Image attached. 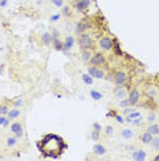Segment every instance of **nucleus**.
Listing matches in <instances>:
<instances>
[{"label":"nucleus","mask_w":159,"mask_h":161,"mask_svg":"<svg viewBox=\"0 0 159 161\" xmlns=\"http://www.w3.org/2000/svg\"><path fill=\"white\" fill-rule=\"evenodd\" d=\"M37 147L44 156L49 157H58L63 153V150L66 149V143L63 142V139L58 135H47L41 142L37 143Z\"/></svg>","instance_id":"obj_1"},{"label":"nucleus","mask_w":159,"mask_h":161,"mask_svg":"<svg viewBox=\"0 0 159 161\" xmlns=\"http://www.w3.org/2000/svg\"><path fill=\"white\" fill-rule=\"evenodd\" d=\"M78 44L81 50H92L93 46H95V42H93L91 35L81 33V35H78Z\"/></svg>","instance_id":"obj_2"},{"label":"nucleus","mask_w":159,"mask_h":161,"mask_svg":"<svg viewBox=\"0 0 159 161\" xmlns=\"http://www.w3.org/2000/svg\"><path fill=\"white\" fill-rule=\"evenodd\" d=\"M97 46H99V48H102L103 51H111L114 47V40L111 37H108V36H103V37L99 39Z\"/></svg>","instance_id":"obj_3"},{"label":"nucleus","mask_w":159,"mask_h":161,"mask_svg":"<svg viewBox=\"0 0 159 161\" xmlns=\"http://www.w3.org/2000/svg\"><path fill=\"white\" fill-rule=\"evenodd\" d=\"M113 80H114V83L117 84L118 87H122V86H125V84H126L128 75H126L124 70H117L114 73V76H113Z\"/></svg>","instance_id":"obj_4"},{"label":"nucleus","mask_w":159,"mask_h":161,"mask_svg":"<svg viewBox=\"0 0 159 161\" xmlns=\"http://www.w3.org/2000/svg\"><path fill=\"white\" fill-rule=\"evenodd\" d=\"M89 64L93 65V66H103L106 65V57L103 55L102 53H95L89 61Z\"/></svg>","instance_id":"obj_5"},{"label":"nucleus","mask_w":159,"mask_h":161,"mask_svg":"<svg viewBox=\"0 0 159 161\" xmlns=\"http://www.w3.org/2000/svg\"><path fill=\"white\" fill-rule=\"evenodd\" d=\"M128 101H129V103H131V106H135V105L139 103V102H140V92H139V90L133 88V90L129 91Z\"/></svg>","instance_id":"obj_6"},{"label":"nucleus","mask_w":159,"mask_h":161,"mask_svg":"<svg viewBox=\"0 0 159 161\" xmlns=\"http://www.w3.org/2000/svg\"><path fill=\"white\" fill-rule=\"evenodd\" d=\"M88 73L92 76L93 79H103L104 77V70L103 69H100V66H88Z\"/></svg>","instance_id":"obj_7"},{"label":"nucleus","mask_w":159,"mask_h":161,"mask_svg":"<svg viewBox=\"0 0 159 161\" xmlns=\"http://www.w3.org/2000/svg\"><path fill=\"white\" fill-rule=\"evenodd\" d=\"M10 128H11V132L15 135L17 138H22L23 136V128H22V124L21 123L14 121V123H11Z\"/></svg>","instance_id":"obj_8"},{"label":"nucleus","mask_w":159,"mask_h":161,"mask_svg":"<svg viewBox=\"0 0 159 161\" xmlns=\"http://www.w3.org/2000/svg\"><path fill=\"white\" fill-rule=\"evenodd\" d=\"M89 4H91V0H77L74 7L77 11H85V10L89 7Z\"/></svg>","instance_id":"obj_9"},{"label":"nucleus","mask_w":159,"mask_h":161,"mask_svg":"<svg viewBox=\"0 0 159 161\" xmlns=\"http://www.w3.org/2000/svg\"><path fill=\"white\" fill-rule=\"evenodd\" d=\"M132 158L135 161H144L147 158V153L144 152V150H141V149L135 150V152L132 153Z\"/></svg>","instance_id":"obj_10"},{"label":"nucleus","mask_w":159,"mask_h":161,"mask_svg":"<svg viewBox=\"0 0 159 161\" xmlns=\"http://www.w3.org/2000/svg\"><path fill=\"white\" fill-rule=\"evenodd\" d=\"M74 42H75V40H74L73 36H67V37L63 40V48H62L63 53H67V51L74 46Z\"/></svg>","instance_id":"obj_11"},{"label":"nucleus","mask_w":159,"mask_h":161,"mask_svg":"<svg viewBox=\"0 0 159 161\" xmlns=\"http://www.w3.org/2000/svg\"><path fill=\"white\" fill-rule=\"evenodd\" d=\"M88 28H89V25L85 22V21H80V22L75 25V29H74V32L77 35H81V33H84L85 31H88Z\"/></svg>","instance_id":"obj_12"},{"label":"nucleus","mask_w":159,"mask_h":161,"mask_svg":"<svg viewBox=\"0 0 159 161\" xmlns=\"http://www.w3.org/2000/svg\"><path fill=\"white\" fill-rule=\"evenodd\" d=\"M41 42H43V44H45V46L52 44V42H54L52 33H49V32H44L43 36H41Z\"/></svg>","instance_id":"obj_13"},{"label":"nucleus","mask_w":159,"mask_h":161,"mask_svg":"<svg viewBox=\"0 0 159 161\" xmlns=\"http://www.w3.org/2000/svg\"><path fill=\"white\" fill-rule=\"evenodd\" d=\"M152 138H154V135L151 134L150 131H146V132L141 134V136H140V141H141L143 143H146V145H150L151 141H152Z\"/></svg>","instance_id":"obj_14"},{"label":"nucleus","mask_w":159,"mask_h":161,"mask_svg":"<svg viewBox=\"0 0 159 161\" xmlns=\"http://www.w3.org/2000/svg\"><path fill=\"white\" fill-rule=\"evenodd\" d=\"M115 97L118 98V99H124V98L128 97V91H126L125 86L122 87H118L117 90H115Z\"/></svg>","instance_id":"obj_15"},{"label":"nucleus","mask_w":159,"mask_h":161,"mask_svg":"<svg viewBox=\"0 0 159 161\" xmlns=\"http://www.w3.org/2000/svg\"><path fill=\"white\" fill-rule=\"evenodd\" d=\"M92 152L95 153V154H97V156H103V154H106V147H104L102 143H96L95 146H93Z\"/></svg>","instance_id":"obj_16"},{"label":"nucleus","mask_w":159,"mask_h":161,"mask_svg":"<svg viewBox=\"0 0 159 161\" xmlns=\"http://www.w3.org/2000/svg\"><path fill=\"white\" fill-rule=\"evenodd\" d=\"M19 114H21L19 109H18V108H13L11 110H8V113H7V117H8V119L13 121L14 119H18V117H19Z\"/></svg>","instance_id":"obj_17"},{"label":"nucleus","mask_w":159,"mask_h":161,"mask_svg":"<svg viewBox=\"0 0 159 161\" xmlns=\"http://www.w3.org/2000/svg\"><path fill=\"white\" fill-rule=\"evenodd\" d=\"M81 58H82V61H84V62H89V61H91V58H92L91 50H82Z\"/></svg>","instance_id":"obj_18"},{"label":"nucleus","mask_w":159,"mask_h":161,"mask_svg":"<svg viewBox=\"0 0 159 161\" xmlns=\"http://www.w3.org/2000/svg\"><path fill=\"white\" fill-rule=\"evenodd\" d=\"M81 79H82V81H84L86 86H92V83H93V77L89 73H84V75L81 76Z\"/></svg>","instance_id":"obj_19"},{"label":"nucleus","mask_w":159,"mask_h":161,"mask_svg":"<svg viewBox=\"0 0 159 161\" xmlns=\"http://www.w3.org/2000/svg\"><path fill=\"white\" fill-rule=\"evenodd\" d=\"M121 135L124 139H131V138H133V131L129 130V128H124V130L121 131Z\"/></svg>","instance_id":"obj_20"},{"label":"nucleus","mask_w":159,"mask_h":161,"mask_svg":"<svg viewBox=\"0 0 159 161\" xmlns=\"http://www.w3.org/2000/svg\"><path fill=\"white\" fill-rule=\"evenodd\" d=\"M89 95H91V98L92 99H95V101H99V99H102L103 98V94L99 92V91H96V90H91L89 91Z\"/></svg>","instance_id":"obj_21"},{"label":"nucleus","mask_w":159,"mask_h":161,"mask_svg":"<svg viewBox=\"0 0 159 161\" xmlns=\"http://www.w3.org/2000/svg\"><path fill=\"white\" fill-rule=\"evenodd\" d=\"M147 131H150L152 135H159V125L155 123H151V125L147 128Z\"/></svg>","instance_id":"obj_22"},{"label":"nucleus","mask_w":159,"mask_h":161,"mask_svg":"<svg viewBox=\"0 0 159 161\" xmlns=\"http://www.w3.org/2000/svg\"><path fill=\"white\" fill-rule=\"evenodd\" d=\"M52 46H54V48H55L56 51H62V48H63V42H60L59 39H54Z\"/></svg>","instance_id":"obj_23"},{"label":"nucleus","mask_w":159,"mask_h":161,"mask_svg":"<svg viewBox=\"0 0 159 161\" xmlns=\"http://www.w3.org/2000/svg\"><path fill=\"white\" fill-rule=\"evenodd\" d=\"M17 141H18V138L15 136V135H14V136H10V138H7V146H8V147H14V146L17 145Z\"/></svg>","instance_id":"obj_24"},{"label":"nucleus","mask_w":159,"mask_h":161,"mask_svg":"<svg viewBox=\"0 0 159 161\" xmlns=\"http://www.w3.org/2000/svg\"><path fill=\"white\" fill-rule=\"evenodd\" d=\"M10 123H11V120L7 116H0V125L2 127H8Z\"/></svg>","instance_id":"obj_25"},{"label":"nucleus","mask_w":159,"mask_h":161,"mask_svg":"<svg viewBox=\"0 0 159 161\" xmlns=\"http://www.w3.org/2000/svg\"><path fill=\"white\" fill-rule=\"evenodd\" d=\"M150 145H152V147L158 152V150H159V138H158V135H155V136L152 138V141H151Z\"/></svg>","instance_id":"obj_26"},{"label":"nucleus","mask_w":159,"mask_h":161,"mask_svg":"<svg viewBox=\"0 0 159 161\" xmlns=\"http://www.w3.org/2000/svg\"><path fill=\"white\" fill-rule=\"evenodd\" d=\"M8 113V108L6 105H0V116H7Z\"/></svg>","instance_id":"obj_27"},{"label":"nucleus","mask_w":159,"mask_h":161,"mask_svg":"<svg viewBox=\"0 0 159 161\" xmlns=\"http://www.w3.org/2000/svg\"><path fill=\"white\" fill-rule=\"evenodd\" d=\"M62 15H64V17L70 15V7L69 6H63L62 7Z\"/></svg>","instance_id":"obj_28"},{"label":"nucleus","mask_w":159,"mask_h":161,"mask_svg":"<svg viewBox=\"0 0 159 161\" xmlns=\"http://www.w3.org/2000/svg\"><path fill=\"white\" fill-rule=\"evenodd\" d=\"M91 139H92V141H99V131L93 130L91 132Z\"/></svg>","instance_id":"obj_29"},{"label":"nucleus","mask_w":159,"mask_h":161,"mask_svg":"<svg viewBox=\"0 0 159 161\" xmlns=\"http://www.w3.org/2000/svg\"><path fill=\"white\" fill-rule=\"evenodd\" d=\"M119 105H121V108H124V109H126L128 106H131V103H129V101H128V98H126V99H125V98H124V99H121V103H119Z\"/></svg>","instance_id":"obj_30"},{"label":"nucleus","mask_w":159,"mask_h":161,"mask_svg":"<svg viewBox=\"0 0 159 161\" xmlns=\"http://www.w3.org/2000/svg\"><path fill=\"white\" fill-rule=\"evenodd\" d=\"M23 105H25L23 99H17V101H14V108H21V106H23Z\"/></svg>","instance_id":"obj_31"},{"label":"nucleus","mask_w":159,"mask_h":161,"mask_svg":"<svg viewBox=\"0 0 159 161\" xmlns=\"http://www.w3.org/2000/svg\"><path fill=\"white\" fill-rule=\"evenodd\" d=\"M155 119H156V114H155V113H150V114H148V117H147V120H148L150 123H154Z\"/></svg>","instance_id":"obj_32"},{"label":"nucleus","mask_w":159,"mask_h":161,"mask_svg":"<svg viewBox=\"0 0 159 161\" xmlns=\"http://www.w3.org/2000/svg\"><path fill=\"white\" fill-rule=\"evenodd\" d=\"M52 3H54V6H56V7L63 6V0H52Z\"/></svg>","instance_id":"obj_33"},{"label":"nucleus","mask_w":159,"mask_h":161,"mask_svg":"<svg viewBox=\"0 0 159 161\" xmlns=\"http://www.w3.org/2000/svg\"><path fill=\"white\" fill-rule=\"evenodd\" d=\"M113 48L115 50V54H117V55H122V51H121V50H119V47H118V44H115V43H114V47H113Z\"/></svg>","instance_id":"obj_34"},{"label":"nucleus","mask_w":159,"mask_h":161,"mask_svg":"<svg viewBox=\"0 0 159 161\" xmlns=\"http://www.w3.org/2000/svg\"><path fill=\"white\" fill-rule=\"evenodd\" d=\"M93 130L99 131V132H100V131H102V125H100L99 123H93Z\"/></svg>","instance_id":"obj_35"},{"label":"nucleus","mask_w":159,"mask_h":161,"mask_svg":"<svg viewBox=\"0 0 159 161\" xmlns=\"http://www.w3.org/2000/svg\"><path fill=\"white\" fill-rule=\"evenodd\" d=\"M106 134H107V135H111V134H114V130H113V127L107 125V127H106Z\"/></svg>","instance_id":"obj_36"},{"label":"nucleus","mask_w":159,"mask_h":161,"mask_svg":"<svg viewBox=\"0 0 159 161\" xmlns=\"http://www.w3.org/2000/svg\"><path fill=\"white\" fill-rule=\"evenodd\" d=\"M59 18H60V14H54V15L51 17V21L52 22H55V21H58Z\"/></svg>","instance_id":"obj_37"},{"label":"nucleus","mask_w":159,"mask_h":161,"mask_svg":"<svg viewBox=\"0 0 159 161\" xmlns=\"http://www.w3.org/2000/svg\"><path fill=\"white\" fill-rule=\"evenodd\" d=\"M7 2H8V0H0V7H6Z\"/></svg>","instance_id":"obj_38"},{"label":"nucleus","mask_w":159,"mask_h":161,"mask_svg":"<svg viewBox=\"0 0 159 161\" xmlns=\"http://www.w3.org/2000/svg\"><path fill=\"white\" fill-rule=\"evenodd\" d=\"M115 119H117V121H118V123H124V119H122V117H121V116L115 114Z\"/></svg>","instance_id":"obj_39"},{"label":"nucleus","mask_w":159,"mask_h":161,"mask_svg":"<svg viewBox=\"0 0 159 161\" xmlns=\"http://www.w3.org/2000/svg\"><path fill=\"white\" fill-rule=\"evenodd\" d=\"M52 36H54V39H58V37H59V32H58V31H54V32H52Z\"/></svg>","instance_id":"obj_40"},{"label":"nucleus","mask_w":159,"mask_h":161,"mask_svg":"<svg viewBox=\"0 0 159 161\" xmlns=\"http://www.w3.org/2000/svg\"><path fill=\"white\" fill-rule=\"evenodd\" d=\"M154 161H159V154H156L154 157Z\"/></svg>","instance_id":"obj_41"}]
</instances>
